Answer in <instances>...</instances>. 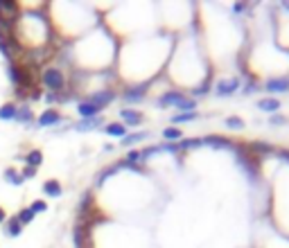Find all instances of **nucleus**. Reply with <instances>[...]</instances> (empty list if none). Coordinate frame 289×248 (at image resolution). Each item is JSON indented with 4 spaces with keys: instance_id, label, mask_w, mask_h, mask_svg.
Masks as SVG:
<instances>
[{
    "instance_id": "dca6fc26",
    "label": "nucleus",
    "mask_w": 289,
    "mask_h": 248,
    "mask_svg": "<svg viewBox=\"0 0 289 248\" xmlns=\"http://www.w3.org/2000/svg\"><path fill=\"white\" fill-rule=\"evenodd\" d=\"M43 192L48 196H54V199H57V196L64 194V187H61L59 180H45V183H43Z\"/></svg>"
},
{
    "instance_id": "c85d7f7f",
    "label": "nucleus",
    "mask_w": 289,
    "mask_h": 248,
    "mask_svg": "<svg viewBox=\"0 0 289 248\" xmlns=\"http://www.w3.org/2000/svg\"><path fill=\"white\" fill-rule=\"evenodd\" d=\"M32 212H34V214H39V212H45V210H48V203H45V201H34V203H32Z\"/></svg>"
},
{
    "instance_id": "4468645a",
    "label": "nucleus",
    "mask_w": 289,
    "mask_h": 248,
    "mask_svg": "<svg viewBox=\"0 0 289 248\" xmlns=\"http://www.w3.org/2000/svg\"><path fill=\"white\" fill-rule=\"evenodd\" d=\"M106 136L111 138H124L127 136V124H122V122H113V124H106Z\"/></svg>"
},
{
    "instance_id": "bb28decb",
    "label": "nucleus",
    "mask_w": 289,
    "mask_h": 248,
    "mask_svg": "<svg viewBox=\"0 0 289 248\" xmlns=\"http://www.w3.org/2000/svg\"><path fill=\"white\" fill-rule=\"evenodd\" d=\"M163 136H165V138H167V140H172V142H177V140H181L183 131H181V129H174V127H170V129H165V131H163Z\"/></svg>"
},
{
    "instance_id": "c756f323",
    "label": "nucleus",
    "mask_w": 289,
    "mask_h": 248,
    "mask_svg": "<svg viewBox=\"0 0 289 248\" xmlns=\"http://www.w3.org/2000/svg\"><path fill=\"white\" fill-rule=\"evenodd\" d=\"M253 151H258V154H269L271 151V145H267V142H255L253 147H251Z\"/></svg>"
},
{
    "instance_id": "2f4dec72",
    "label": "nucleus",
    "mask_w": 289,
    "mask_h": 248,
    "mask_svg": "<svg viewBox=\"0 0 289 248\" xmlns=\"http://www.w3.org/2000/svg\"><path fill=\"white\" fill-rule=\"evenodd\" d=\"M285 122H287V120H285L283 115H274V117H271V124H285Z\"/></svg>"
},
{
    "instance_id": "7ed1b4c3",
    "label": "nucleus",
    "mask_w": 289,
    "mask_h": 248,
    "mask_svg": "<svg viewBox=\"0 0 289 248\" xmlns=\"http://www.w3.org/2000/svg\"><path fill=\"white\" fill-rule=\"evenodd\" d=\"M77 111H79V115H82L84 120H91V117H97L104 108H99L97 104H93L91 99H84V102H79Z\"/></svg>"
},
{
    "instance_id": "6e6552de",
    "label": "nucleus",
    "mask_w": 289,
    "mask_h": 248,
    "mask_svg": "<svg viewBox=\"0 0 289 248\" xmlns=\"http://www.w3.org/2000/svg\"><path fill=\"white\" fill-rule=\"evenodd\" d=\"M61 122V115L54 108H48V111L41 113L39 117V127H52V124H59Z\"/></svg>"
},
{
    "instance_id": "1a4fd4ad",
    "label": "nucleus",
    "mask_w": 289,
    "mask_h": 248,
    "mask_svg": "<svg viewBox=\"0 0 289 248\" xmlns=\"http://www.w3.org/2000/svg\"><path fill=\"white\" fill-rule=\"evenodd\" d=\"M201 145H210L215 149H228V147H233V142L221 136H208V138H201Z\"/></svg>"
},
{
    "instance_id": "5701e85b",
    "label": "nucleus",
    "mask_w": 289,
    "mask_h": 248,
    "mask_svg": "<svg viewBox=\"0 0 289 248\" xmlns=\"http://www.w3.org/2000/svg\"><path fill=\"white\" fill-rule=\"evenodd\" d=\"M0 120H16V106L14 104H5L0 108Z\"/></svg>"
},
{
    "instance_id": "39448f33",
    "label": "nucleus",
    "mask_w": 289,
    "mask_h": 248,
    "mask_svg": "<svg viewBox=\"0 0 289 248\" xmlns=\"http://www.w3.org/2000/svg\"><path fill=\"white\" fill-rule=\"evenodd\" d=\"M89 99L93 104H97L99 108H104V106H108V104L115 99V92H113V90H97V92H93Z\"/></svg>"
},
{
    "instance_id": "7c9ffc66",
    "label": "nucleus",
    "mask_w": 289,
    "mask_h": 248,
    "mask_svg": "<svg viewBox=\"0 0 289 248\" xmlns=\"http://www.w3.org/2000/svg\"><path fill=\"white\" fill-rule=\"evenodd\" d=\"M32 176H36V167H30V165H27V167L23 169V178H32Z\"/></svg>"
},
{
    "instance_id": "4be33fe9",
    "label": "nucleus",
    "mask_w": 289,
    "mask_h": 248,
    "mask_svg": "<svg viewBox=\"0 0 289 248\" xmlns=\"http://www.w3.org/2000/svg\"><path fill=\"white\" fill-rule=\"evenodd\" d=\"M16 219H18L20 226H27V224H32V221H34V212H32L30 208H23L18 212V217H16Z\"/></svg>"
},
{
    "instance_id": "72a5a7b5",
    "label": "nucleus",
    "mask_w": 289,
    "mask_h": 248,
    "mask_svg": "<svg viewBox=\"0 0 289 248\" xmlns=\"http://www.w3.org/2000/svg\"><path fill=\"white\" fill-rule=\"evenodd\" d=\"M5 219H7V214H5V210L0 208V224H2V221H5Z\"/></svg>"
},
{
    "instance_id": "2eb2a0df",
    "label": "nucleus",
    "mask_w": 289,
    "mask_h": 248,
    "mask_svg": "<svg viewBox=\"0 0 289 248\" xmlns=\"http://www.w3.org/2000/svg\"><path fill=\"white\" fill-rule=\"evenodd\" d=\"M258 108L260 111H265V113H276V111H280V99L265 97V99H260L258 102Z\"/></svg>"
},
{
    "instance_id": "aec40b11",
    "label": "nucleus",
    "mask_w": 289,
    "mask_h": 248,
    "mask_svg": "<svg viewBox=\"0 0 289 248\" xmlns=\"http://www.w3.org/2000/svg\"><path fill=\"white\" fill-rule=\"evenodd\" d=\"M25 161H27V165L30 167H39L41 163H43V154H41L39 149H32L27 156H25Z\"/></svg>"
},
{
    "instance_id": "ddd939ff",
    "label": "nucleus",
    "mask_w": 289,
    "mask_h": 248,
    "mask_svg": "<svg viewBox=\"0 0 289 248\" xmlns=\"http://www.w3.org/2000/svg\"><path fill=\"white\" fill-rule=\"evenodd\" d=\"M120 117H122L124 122H127L129 127H138V124H140L142 122V115L138 111H131V108H122V111H120Z\"/></svg>"
},
{
    "instance_id": "6ab92c4d",
    "label": "nucleus",
    "mask_w": 289,
    "mask_h": 248,
    "mask_svg": "<svg viewBox=\"0 0 289 248\" xmlns=\"http://www.w3.org/2000/svg\"><path fill=\"white\" fill-rule=\"evenodd\" d=\"M104 120H99V117H91V120H82L79 124H75V129L77 131H91V129H95V127H99Z\"/></svg>"
},
{
    "instance_id": "b1692460",
    "label": "nucleus",
    "mask_w": 289,
    "mask_h": 248,
    "mask_svg": "<svg viewBox=\"0 0 289 248\" xmlns=\"http://www.w3.org/2000/svg\"><path fill=\"white\" fill-rule=\"evenodd\" d=\"M145 138H149L147 131L131 133V136H124V138H122V145H133V142H140V140H145Z\"/></svg>"
},
{
    "instance_id": "20e7f679",
    "label": "nucleus",
    "mask_w": 289,
    "mask_h": 248,
    "mask_svg": "<svg viewBox=\"0 0 289 248\" xmlns=\"http://www.w3.org/2000/svg\"><path fill=\"white\" fill-rule=\"evenodd\" d=\"M237 86H240V79L237 77L221 79V82L217 83V95H219V97H226V95H230V92H235Z\"/></svg>"
},
{
    "instance_id": "9d476101",
    "label": "nucleus",
    "mask_w": 289,
    "mask_h": 248,
    "mask_svg": "<svg viewBox=\"0 0 289 248\" xmlns=\"http://www.w3.org/2000/svg\"><path fill=\"white\" fill-rule=\"evenodd\" d=\"M18 14V5L16 2H9V0H0V16L7 20H11Z\"/></svg>"
},
{
    "instance_id": "9b49d317",
    "label": "nucleus",
    "mask_w": 289,
    "mask_h": 248,
    "mask_svg": "<svg viewBox=\"0 0 289 248\" xmlns=\"http://www.w3.org/2000/svg\"><path fill=\"white\" fill-rule=\"evenodd\" d=\"M183 99H186V97H183L181 92H165V95L158 99V104H161V106H174V108H177Z\"/></svg>"
},
{
    "instance_id": "f257e3e1",
    "label": "nucleus",
    "mask_w": 289,
    "mask_h": 248,
    "mask_svg": "<svg viewBox=\"0 0 289 248\" xmlns=\"http://www.w3.org/2000/svg\"><path fill=\"white\" fill-rule=\"evenodd\" d=\"M7 73H9V79H11V82H14L18 88L30 86V83H32L30 70H27V66H23V64H11L9 68H7Z\"/></svg>"
},
{
    "instance_id": "0eeeda50",
    "label": "nucleus",
    "mask_w": 289,
    "mask_h": 248,
    "mask_svg": "<svg viewBox=\"0 0 289 248\" xmlns=\"http://www.w3.org/2000/svg\"><path fill=\"white\" fill-rule=\"evenodd\" d=\"M89 228H86V226L84 224H77L75 226V246L77 248H89Z\"/></svg>"
},
{
    "instance_id": "473e14b6",
    "label": "nucleus",
    "mask_w": 289,
    "mask_h": 248,
    "mask_svg": "<svg viewBox=\"0 0 289 248\" xmlns=\"http://www.w3.org/2000/svg\"><path fill=\"white\" fill-rule=\"evenodd\" d=\"M48 102H59V95H54V92H48Z\"/></svg>"
},
{
    "instance_id": "393cba45",
    "label": "nucleus",
    "mask_w": 289,
    "mask_h": 248,
    "mask_svg": "<svg viewBox=\"0 0 289 248\" xmlns=\"http://www.w3.org/2000/svg\"><path fill=\"white\" fill-rule=\"evenodd\" d=\"M199 117V113L192 111V113H179V115H172V122L174 124H179V122H190V120H196Z\"/></svg>"
},
{
    "instance_id": "412c9836",
    "label": "nucleus",
    "mask_w": 289,
    "mask_h": 248,
    "mask_svg": "<svg viewBox=\"0 0 289 248\" xmlns=\"http://www.w3.org/2000/svg\"><path fill=\"white\" fill-rule=\"evenodd\" d=\"M20 230H23V226L18 224V219H16V217H14V219H9V221H7L5 233L9 235V237H18V235H20Z\"/></svg>"
},
{
    "instance_id": "f8f14e48",
    "label": "nucleus",
    "mask_w": 289,
    "mask_h": 248,
    "mask_svg": "<svg viewBox=\"0 0 289 248\" xmlns=\"http://www.w3.org/2000/svg\"><path fill=\"white\" fill-rule=\"evenodd\" d=\"M145 90H147V86L129 88L127 92H122V99H124V102H140V99L145 97Z\"/></svg>"
},
{
    "instance_id": "423d86ee",
    "label": "nucleus",
    "mask_w": 289,
    "mask_h": 248,
    "mask_svg": "<svg viewBox=\"0 0 289 248\" xmlns=\"http://www.w3.org/2000/svg\"><path fill=\"white\" fill-rule=\"evenodd\" d=\"M265 88L269 92H287L289 90V79L285 77H274V79H267Z\"/></svg>"
},
{
    "instance_id": "a211bd4d",
    "label": "nucleus",
    "mask_w": 289,
    "mask_h": 248,
    "mask_svg": "<svg viewBox=\"0 0 289 248\" xmlns=\"http://www.w3.org/2000/svg\"><path fill=\"white\" fill-rule=\"evenodd\" d=\"M16 120L23 122V124H32L34 115H32V111H30V106H27V104H25V106H20V108H16Z\"/></svg>"
},
{
    "instance_id": "f3484780",
    "label": "nucleus",
    "mask_w": 289,
    "mask_h": 248,
    "mask_svg": "<svg viewBox=\"0 0 289 248\" xmlns=\"http://www.w3.org/2000/svg\"><path fill=\"white\" fill-rule=\"evenodd\" d=\"M2 176H5V180H7L9 185H23V180H25L23 174H18V171L14 169V167H7Z\"/></svg>"
},
{
    "instance_id": "cd10ccee",
    "label": "nucleus",
    "mask_w": 289,
    "mask_h": 248,
    "mask_svg": "<svg viewBox=\"0 0 289 248\" xmlns=\"http://www.w3.org/2000/svg\"><path fill=\"white\" fill-rule=\"evenodd\" d=\"M201 145V138H192V140H183L179 142V149H194V147Z\"/></svg>"
},
{
    "instance_id": "a878e982",
    "label": "nucleus",
    "mask_w": 289,
    "mask_h": 248,
    "mask_svg": "<svg viewBox=\"0 0 289 248\" xmlns=\"http://www.w3.org/2000/svg\"><path fill=\"white\" fill-rule=\"evenodd\" d=\"M226 127L233 131H240V129H244V120L242 117H226Z\"/></svg>"
},
{
    "instance_id": "f03ea898",
    "label": "nucleus",
    "mask_w": 289,
    "mask_h": 248,
    "mask_svg": "<svg viewBox=\"0 0 289 248\" xmlns=\"http://www.w3.org/2000/svg\"><path fill=\"white\" fill-rule=\"evenodd\" d=\"M41 82H43V86L50 88V90H61L64 83H66V75L57 68H48L43 75H41Z\"/></svg>"
}]
</instances>
